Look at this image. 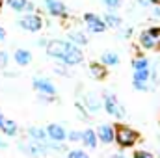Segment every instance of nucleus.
<instances>
[{"label": "nucleus", "instance_id": "obj_1", "mask_svg": "<svg viewBox=\"0 0 160 158\" xmlns=\"http://www.w3.org/2000/svg\"><path fill=\"white\" fill-rule=\"evenodd\" d=\"M114 130H116V138H114V141L119 145L121 149H128V147L136 145L138 140H140L138 130H132V128L127 126V125H116Z\"/></svg>", "mask_w": 160, "mask_h": 158}, {"label": "nucleus", "instance_id": "obj_2", "mask_svg": "<svg viewBox=\"0 0 160 158\" xmlns=\"http://www.w3.org/2000/svg\"><path fill=\"white\" fill-rule=\"evenodd\" d=\"M102 106H104V110H106L108 116H112V117H116V119H123L127 116L123 104L118 101V97L114 93H110V91L102 93Z\"/></svg>", "mask_w": 160, "mask_h": 158}, {"label": "nucleus", "instance_id": "obj_3", "mask_svg": "<svg viewBox=\"0 0 160 158\" xmlns=\"http://www.w3.org/2000/svg\"><path fill=\"white\" fill-rule=\"evenodd\" d=\"M140 47L145 50H158L160 48V26H151L140 34Z\"/></svg>", "mask_w": 160, "mask_h": 158}, {"label": "nucleus", "instance_id": "obj_4", "mask_svg": "<svg viewBox=\"0 0 160 158\" xmlns=\"http://www.w3.org/2000/svg\"><path fill=\"white\" fill-rule=\"evenodd\" d=\"M60 62L65 63V65H78V63H82L84 62V54H82L80 47L73 45L71 41H67V48H65V52H63Z\"/></svg>", "mask_w": 160, "mask_h": 158}, {"label": "nucleus", "instance_id": "obj_5", "mask_svg": "<svg viewBox=\"0 0 160 158\" xmlns=\"http://www.w3.org/2000/svg\"><path fill=\"white\" fill-rule=\"evenodd\" d=\"M19 147H21L22 153H26L28 156H34V158H41L48 153L47 143H45V141H36V140L30 141V143H22V145H19Z\"/></svg>", "mask_w": 160, "mask_h": 158}, {"label": "nucleus", "instance_id": "obj_6", "mask_svg": "<svg viewBox=\"0 0 160 158\" xmlns=\"http://www.w3.org/2000/svg\"><path fill=\"white\" fill-rule=\"evenodd\" d=\"M19 26L26 32H39L43 28V19L36 13H28V15L19 19Z\"/></svg>", "mask_w": 160, "mask_h": 158}, {"label": "nucleus", "instance_id": "obj_7", "mask_svg": "<svg viewBox=\"0 0 160 158\" xmlns=\"http://www.w3.org/2000/svg\"><path fill=\"white\" fill-rule=\"evenodd\" d=\"M82 19H84V22H86L88 30L93 32V34H102V32L108 28L106 22L102 21V17H99V15H95V13H86Z\"/></svg>", "mask_w": 160, "mask_h": 158}, {"label": "nucleus", "instance_id": "obj_8", "mask_svg": "<svg viewBox=\"0 0 160 158\" xmlns=\"http://www.w3.org/2000/svg\"><path fill=\"white\" fill-rule=\"evenodd\" d=\"M43 2H45L47 11H48L52 17H60V19L69 17V11H67V7H65L63 2H60V0H43Z\"/></svg>", "mask_w": 160, "mask_h": 158}, {"label": "nucleus", "instance_id": "obj_9", "mask_svg": "<svg viewBox=\"0 0 160 158\" xmlns=\"http://www.w3.org/2000/svg\"><path fill=\"white\" fill-rule=\"evenodd\" d=\"M67 48V41H62V39H52L47 43V54L54 60H62L63 52Z\"/></svg>", "mask_w": 160, "mask_h": 158}, {"label": "nucleus", "instance_id": "obj_10", "mask_svg": "<svg viewBox=\"0 0 160 158\" xmlns=\"http://www.w3.org/2000/svg\"><path fill=\"white\" fill-rule=\"evenodd\" d=\"M95 134H97V140L102 141L104 145H110L114 143V138H116V130L112 125H99L95 128Z\"/></svg>", "mask_w": 160, "mask_h": 158}, {"label": "nucleus", "instance_id": "obj_11", "mask_svg": "<svg viewBox=\"0 0 160 158\" xmlns=\"http://www.w3.org/2000/svg\"><path fill=\"white\" fill-rule=\"evenodd\" d=\"M34 89L39 95H50V97L56 95V87H54V84L48 78H41V77L39 78H34Z\"/></svg>", "mask_w": 160, "mask_h": 158}, {"label": "nucleus", "instance_id": "obj_12", "mask_svg": "<svg viewBox=\"0 0 160 158\" xmlns=\"http://www.w3.org/2000/svg\"><path fill=\"white\" fill-rule=\"evenodd\" d=\"M45 130H47V136H48L52 141H60V143H62V141L67 138V130H65L62 125H58V123H50Z\"/></svg>", "mask_w": 160, "mask_h": 158}, {"label": "nucleus", "instance_id": "obj_13", "mask_svg": "<svg viewBox=\"0 0 160 158\" xmlns=\"http://www.w3.org/2000/svg\"><path fill=\"white\" fill-rule=\"evenodd\" d=\"M88 71H89L91 78H95V80H102V78H106V75H108L106 65H102L101 62H91L88 65Z\"/></svg>", "mask_w": 160, "mask_h": 158}, {"label": "nucleus", "instance_id": "obj_14", "mask_svg": "<svg viewBox=\"0 0 160 158\" xmlns=\"http://www.w3.org/2000/svg\"><path fill=\"white\" fill-rule=\"evenodd\" d=\"M84 106H86V110H89V112H99L101 108H102V101L95 95V93H88L86 97H84Z\"/></svg>", "mask_w": 160, "mask_h": 158}, {"label": "nucleus", "instance_id": "obj_15", "mask_svg": "<svg viewBox=\"0 0 160 158\" xmlns=\"http://www.w3.org/2000/svg\"><path fill=\"white\" fill-rule=\"evenodd\" d=\"M13 60H15V63L21 65V67L30 65V63H32V52L26 50V48H17L15 54H13Z\"/></svg>", "mask_w": 160, "mask_h": 158}, {"label": "nucleus", "instance_id": "obj_16", "mask_svg": "<svg viewBox=\"0 0 160 158\" xmlns=\"http://www.w3.org/2000/svg\"><path fill=\"white\" fill-rule=\"evenodd\" d=\"M0 130H2L6 136H17L19 126H17V123H15L13 119L2 117V121H0Z\"/></svg>", "mask_w": 160, "mask_h": 158}, {"label": "nucleus", "instance_id": "obj_17", "mask_svg": "<svg viewBox=\"0 0 160 158\" xmlns=\"http://www.w3.org/2000/svg\"><path fill=\"white\" fill-rule=\"evenodd\" d=\"M82 143H84L88 149H95V147H97L99 140H97V134H95L93 128H88V130L82 132Z\"/></svg>", "mask_w": 160, "mask_h": 158}, {"label": "nucleus", "instance_id": "obj_18", "mask_svg": "<svg viewBox=\"0 0 160 158\" xmlns=\"http://www.w3.org/2000/svg\"><path fill=\"white\" fill-rule=\"evenodd\" d=\"M69 39H71L73 45H77V47H84V45L89 43L88 36H86L84 32H69Z\"/></svg>", "mask_w": 160, "mask_h": 158}, {"label": "nucleus", "instance_id": "obj_19", "mask_svg": "<svg viewBox=\"0 0 160 158\" xmlns=\"http://www.w3.org/2000/svg\"><path fill=\"white\" fill-rule=\"evenodd\" d=\"M101 63L106 65V67H114V65L119 63V56H118L116 52H104V54L101 56Z\"/></svg>", "mask_w": 160, "mask_h": 158}, {"label": "nucleus", "instance_id": "obj_20", "mask_svg": "<svg viewBox=\"0 0 160 158\" xmlns=\"http://www.w3.org/2000/svg\"><path fill=\"white\" fill-rule=\"evenodd\" d=\"M28 136L32 138V140H36V141H45L48 136H47V130H43L39 126H30L28 128Z\"/></svg>", "mask_w": 160, "mask_h": 158}, {"label": "nucleus", "instance_id": "obj_21", "mask_svg": "<svg viewBox=\"0 0 160 158\" xmlns=\"http://www.w3.org/2000/svg\"><path fill=\"white\" fill-rule=\"evenodd\" d=\"M102 21L106 22V26H108V28H119V26H121V19L118 17V15H114L112 11H110V13H106V15L102 17Z\"/></svg>", "mask_w": 160, "mask_h": 158}, {"label": "nucleus", "instance_id": "obj_22", "mask_svg": "<svg viewBox=\"0 0 160 158\" xmlns=\"http://www.w3.org/2000/svg\"><path fill=\"white\" fill-rule=\"evenodd\" d=\"M149 78H151V71L149 69H136L134 77H132V80H138V82H147Z\"/></svg>", "mask_w": 160, "mask_h": 158}, {"label": "nucleus", "instance_id": "obj_23", "mask_svg": "<svg viewBox=\"0 0 160 158\" xmlns=\"http://www.w3.org/2000/svg\"><path fill=\"white\" fill-rule=\"evenodd\" d=\"M26 4H28V0H8V6H9L13 11H17V13L24 11Z\"/></svg>", "mask_w": 160, "mask_h": 158}, {"label": "nucleus", "instance_id": "obj_24", "mask_svg": "<svg viewBox=\"0 0 160 158\" xmlns=\"http://www.w3.org/2000/svg\"><path fill=\"white\" fill-rule=\"evenodd\" d=\"M132 67H134V71L136 69H149V60L147 58H136V60H132Z\"/></svg>", "mask_w": 160, "mask_h": 158}, {"label": "nucleus", "instance_id": "obj_25", "mask_svg": "<svg viewBox=\"0 0 160 158\" xmlns=\"http://www.w3.org/2000/svg\"><path fill=\"white\" fill-rule=\"evenodd\" d=\"M67 158H89V156H88V153L82 151V149H73V151L67 153Z\"/></svg>", "mask_w": 160, "mask_h": 158}, {"label": "nucleus", "instance_id": "obj_26", "mask_svg": "<svg viewBox=\"0 0 160 158\" xmlns=\"http://www.w3.org/2000/svg\"><path fill=\"white\" fill-rule=\"evenodd\" d=\"M67 140L69 141H82V132H78V130H69L67 132Z\"/></svg>", "mask_w": 160, "mask_h": 158}, {"label": "nucleus", "instance_id": "obj_27", "mask_svg": "<svg viewBox=\"0 0 160 158\" xmlns=\"http://www.w3.org/2000/svg\"><path fill=\"white\" fill-rule=\"evenodd\" d=\"M121 2H123V0H102V4H104L108 9H118L121 6Z\"/></svg>", "mask_w": 160, "mask_h": 158}, {"label": "nucleus", "instance_id": "obj_28", "mask_svg": "<svg viewBox=\"0 0 160 158\" xmlns=\"http://www.w3.org/2000/svg\"><path fill=\"white\" fill-rule=\"evenodd\" d=\"M132 158H155L151 153H147V151H134V155H132Z\"/></svg>", "mask_w": 160, "mask_h": 158}, {"label": "nucleus", "instance_id": "obj_29", "mask_svg": "<svg viewBox=\"0 0 160 158\" xmlns=\"http://www.w3.org/2000/svg\"><path fill=\"white\" fill-rule=\"evenodd\" d=\"M134 82V89L138 91H147V82H138V80H132Z\"/></svg>", "mask_w": 160, "mask_h": 158}, {"label": "nucleus", "instance_id": "obj_30", "mask_svg": "<svg viewBox=\"0 0 160 158\" xmlns=\"http://www.w3.org/2000/svg\"><path fill=\"white\" fill-rule=\"evenodd\" d=\"M6 65H8V54L4 50H0V69L6 67Z\"/></svg>", "mask_w": 160, "mask_h": 158}, {"label": "nucleus", "instance_id": "obj_31", "mask_svg": "<svg viewBox=\"0 0 160 158\" xmlns=\"http://www.w3.org/2000/svg\"><path fill=\"white\" fill-rule=\"evenodd\" d=\"M54 71H56V75H63V77H69V73L65 71V67H56Z\"/></svg>", "mask_w": 160, "mask_h": 158}, {"label": "nucleus", "instance_id": "obj_32", "mask_svg": "<svg viewBox=\"0 0 160 158\" xmlns=\"http://www.w3.org/2000/svg\"><path fill=\"white\" fill-rule=\"evenodd\" d=\"M24 11H34V4H32V2H28V4H26V7H24Z\"/></svg>", "mask_w": 160, "mask_h": 158}, {"label": "nucleus", "instance_id": "obj_33", "mask_svg": "<svg viewBox=\"0 0 160 158\" xmlns=\"http://www.w3.org/2000/svg\"><path fill=\"white\" fill-rule=\"evenodd\" d=\"M4 39H6V30L0 26V41H4Z\"/></svg>", "mask_w": 160, "mask_h": 158}, {"label": "nucleus", "instance_id": "obj_34", "mask_svg": "<svg viewBox=\"0 0 160 158\" xmlns=\"http://www.w3.org/2000/svg\"><path fill=\"white\" fill-rule=\"evenodd\" d=\"M155 17H160V6H155Z\"/></svg>", "mask_w": 160, "mask_h": 158}, {"label": "nucleus", "instance_id": "obj_35", "mask_svg": "<svg viewBox=\"0 0 160 158\" xmlns=\"http://www.w3.org/2000/svg\"><path fill=\"white\" fill-rule=\"evenodd\" d=\"M38 45H39V47H47V41H45V39H39V41H38Z\"/></svg>", "mask_w": 160, "mask_h": 158}, {"label": "nucleus", "instance_id": "obj_36", "mask_svg": "<svg viewBox=\"0 0 160 158\" xmlns=\"http://www.w3.org/2000/svg\"><path fill=\"white\" fill-rule=\"evenodd\" d=\"M110 158H125V156H123V155H118V153H114Z\"/></svg>", "mask_w": 160, "mask_h": 158}, {"label": "nucleus", "instance_id": "obj_37", "mask_svg": "<svg viewBox=\"0 0 160 158\" xmlns=\"http://www.w3.org/2000/svg\"><path fill=\"white\" fill-rule=\"evenodd\" d=\"M0 147H6V145H4V143H2V141H0Z\"/></svg>", "mask_w": 160, "mask_h": 158}, {"label": "nucleus", "instance_id": "obj_38", "mask_svg": "<svg viewBox=\"0 0 160 158\" xmlns=\"http://www.w3.org/2000/svg\"><path fill=\"white\" fill-rule=\"evenodd\" d=\"M2 4H4V0H0V7H2Z\"/></svg>", "mask_w": 160, "mask_h": 158}, {"label": "nucleus", "instance_id": "obj_39", "mask_svg": "<svg viewBox=\"0 0 160 158\" xmlns=\"http://www.w3.org/2000/svg\"><path fill=\"white\" fill-rule=\"evenodd\" d=\"M2 117H4V116H2V114H0V121H2Z\"/></svg>", "mask_w": 160, "mask_h": 158}]
</instances>
